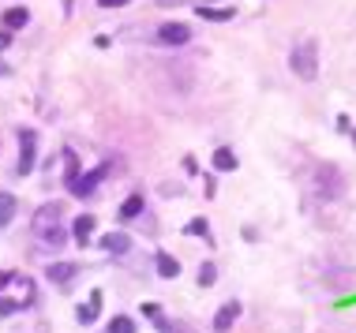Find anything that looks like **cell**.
<instances>
[{
	"mask_svg": "<svg viewBox=\"0 0 356 333\" xmlns=\"http://www.w3.org/2000/svg\"><path fill=\"white\" fill-rule=\"evenodd\" d=\"M94 228H98V221H94V214H79L72 221V236H75V244L86 247L90 244V236H94Z\"/></svg>",
	"mask_w": 356,
	"mask_h": 333,
	"instance_id": "4fadbf2b",
	"label": "cell"
},
{
	"mask_svg": "<svg viewBox=\"0 0 356 333\" xmlns=\"http://www.w3.org/2000/svg\"><path fill=\"white\" fill-rule=\"evenodd\" d=\"M26 23H31V8H26V4H12L4 15H0V26H4L8 34H12V31H23Z\"/></svg>",
	"mask_w": 356,
	"mask_h": 333,
	"instance_id": "8fae6325",
	"label": "cell"
},
{
	"mask_svg": "<svg viewBox=\"0 0 356 333\" xmlns=\"http://www.w3.org/2000/svg\"><path fill=\"white\" fill-rule=\"evenodd\" d=\"M98 247L120 259V255H128V251H131V236H128V232H105L102 240H98Z\"/></svg>",
	"mask_w": 356,
	"mask_h": 333,
	"instance_id": "7c38bea8",
	"label": "cell"
},
{
	"mask_svg": "<svg viewBox=\"0 0 356 333\" xmlns=\"http://www.w3.org/2000/svg\"><path fill=\"white\" fill-rule=\"evenodd\" d=\"M83 173H79V154H75V150H64V184H75V180H79Z\"/></svg>",
	"mask_w": 356,
	"mask_h": 333,
	"instance_id": "ac0fdd59",
	"label": "cell"
},
{
	"mask_svg": "<svg viewBox=\"0 0 356 333\" xmlns=\"http://www.w3.org/2000/svg\"><path fill=\"white\" fill-rule=\"evenodd\" d=\"M315 191H319L323 198H341L345 195V184H349V180H345V173L338 165H334V161H323V165H315Z\"/></svg>",
	"mask_w": 356,
	"mask_h": 333,
	"instance_id": "7a4b0ae2",
	"label": "cell"
},
{
	"mask_svg": "<svg viewBox=\"0 0 356 333\" xmlns=\"http://www.w3.org/2000/svg\"><path fill=\"white\" fill-rule=\"evenodd\" d=\"M143 214H147V198H143L139 191L124 198V203H120V210H117L120 221H136V217H143Z\"/></svg>",
	"mask_w": 356,
	"mask_h": 333,
	"instance_id": "5bb4252c",
	"label": "cell"
},
{
	"mask_svg": "<svg viewBox=\"0 0 356 333\" xmlns=\"http://www.w3.org/2000/svg\"><path fill=\"white\" fill-rule=\"evenodd\" d=\"M75 273H79L75 262H53L49 270H45V278H49V284H56V289H68V284L75 281Z\"/></svg>",
	"mask_w": 356,
	"mask_h": 333,
	"instance_id": "30bf717a",
	"label": "cell"
},
{
	"mask_svg": "<svg viewBox=\"0 0 356 333\" xmlns=\"http://www.w3.org/2000/svg\"><path fill=\"white\" fill-rule=\"evenodd\" d=\"M154 326H158V333H191V326H184V322H169V318H154Z\"/></svg>",
	"mask_w": 356,
	"mask_h": 333,
	"instance_id": "603a6c76",
	"label": "cell"
},
{
	"mask_svg": "<svg viewBox=\"0 0 356 333\" xmlns=\"http://www.w3.org/2000/svg\"><path fill=\"white\" fill-rule=\"evenodd\" d=\"M34 165H38V131L19 128V165H15V173L19 176H31Z\"/></svg>",
	"mask_w": 356,
	"mask_h": 333,
	"instance_id": "3957f363",
	"label": "cell"
},
{
	"mask_svg": "<svg viewBox=\"0 0 356 333\" xmlns=\"http://www.w3.org/2000/svg\"><path fill=\"white\" fill-rule=\"evenodd\" d=\"M26 307H34L31 300H12V296H0V318H8V315H23Z\"/></svg>",
	"mask_w": 356,
	"mask_h": 333,
	"instance_id": "d6986e66",
	"label": "cell"
},
{
	"mask_svg": "<svg viewBox=\"0 0 356 333\" xmlns=\"http://www.w3.org/2000/svg\"><path fill=\"white\" fill-rule=\"evenodd\" d=\"M19 214V198L12 191H0V228H8Z\"/></svg>",
	"mask_w": 356,
	"mask_h": 333,
	"instance_id": "e0dca14e",
	"label": "cell"
},
{
	"mask_svg": "<svg viewBox=\"0 0 356 333\" xmlns=\"http://www.w3.org/2000/svg\"><path fill=\"white\" fill-rule=\"evenodd\" d=\"M42 240H45V247H53V251H56V247L68 244V232H64V225H60V228H53V232H45Z\"/></svg>",
	"mask_w": 356,
	"mask_h": 333,
	"instance_id": "cb8c5ba5",
	"label": "cell"
},
{
	"mask_svg": "<svg viewBox=\"0 0 356 333\" xmlns=\"http://www.w3.org/2000/svg\"><path fill=\"white\" fill-rule=\"evenodd\" d=\"M72 8H75V4H72V0H64V15H72Z\"/></svg>",
	"mask_w": 356,
	"mask_h": 333,
	"instance_id": "83f0119b",
	"label": "cell"
},
{
	"mask_svg": "<svg viewBox=\"0 0 356 333\" xmlns=\"http://www.w3.org/2000/svg\"><path fill=\"white\" fill-rule=\"evenodd\" d=\"M214 281H218V266L214 262H203V266H199V289H210Z\"/></svg>",
	"mask_w": 356,
	"mask_h": 333,
	"instance_id": "7402d4cb",
	"label": "cell"
},
{
	"mask_svg": "<svg viewBox=\"0 0 356 333\" xmlns=\"http://www.w3.org/2000/svg\"><path fill=\"white\" fill-rule=\"evenodd\" d=\"M210 165H214L218 173H233V169L240 165V157L233 154V146H218L214 157H210Z\"/></svg>",
	"mask_w": 356,
	"mask_h": 333,
	"instance_id": "9a60e30c",
	"label": "cell"
},
{
	"mask_svg": "<svg viewBox=\"0 0 356 333\" xmlns=\"http://www.w3.org/2000/svg\"><path fill=\"white\" fill-rule=\"evenodd\" d=\"M240 315H244V303H236V300L221 303L218 315H214V333H233V326L240 322Z\"/></svg>",
	"mask_w": 356,
	"mask_h": 333,
	"instance_id": "52a82bcc",
	"label": "cell"
},
{
	"mask_svg": "<svg viewBox=\"0 0 356 333\" xmlns=\"http://www.w3.org/2000/svg\"><path fill=\"white\" fill-rule=\"evenodd\" d=\"M102 8H124V4H131V0H98Z\"/></svg>",
	"mask_w": 356,
	"mask_h": 333,
	"instance_id": "4316f807",
	"label": "cell"
},
{
	"mask_svg": "<svg viewBox=\"0 0 356 333\" xmlns=\"http://www.w3.org/2000/svg\"><path fill=\"white\" fill-rule=\"evenodd\" d=\"M60 214H64V206L60 203H45V206H38V214H34V236H45V232H53V228H60Z\"/></svg>",
	"mask_w": 356,
	"mask_h": 333,
	"instance_id": "5b68a950",
	"label": "cell"
},
{
	"mask_svg": "<svg viewBox=\"0 0 356 333\" xmlns=\"http://www.w3.org/2000/svg\"><path fill=\"white\" fill-rule=\"evenodd\" d=\"M105 333H139V326H136V318H128V315H113Z\"/></svg>",
	"mask_w": 356,
	"mask_h": 333,
	"instance_id": "ffe728a7",
	"label": "cell"
},
{
	"mask_svg": "<svg viewBox=\"0 0 356 333\" xmlns=\"http://www.w3.org/2000/svg\"><path fill=\"white\" fill-rule=\"evenodd\" d=\"M8 284H15V273L12 270H0V292H4Z\"/></svg>",
	"mask_w": 356,
	"mask_h": 333,
	"instance_id": "d4e9b609",
	"label": "cell"
},
{
	"mask_svg": "<svg viewBox=\"0 0 356 333\" xmlns=\"http://www.w3.org/2000/svg\"><path fill=\"white\" fill-rule=\"evenodd\" d=\"M154 266H158V278H165V281H177V273H180V262L172 259L169 251H158V255H154Z\"/></svg>",
	"mask_w": 356,
	"mask_h": 333,
	"instance_id": "2e32d148",
	"label": "cell"
},
{
	"mask_svg": "<svg viewBox=\"0 0 356 333\" xmlns=\"http://www.w3.org/2000/svg\"><path fill=\"white\" fill-rule=\"evenodd\" d=\"M158 45H188L191 42V26L188 23H161L158 34H154Z\"/></svg>",
	"mask_w": 356,
	"mask_h": 333,
	"instance_id": "8992f818",
	"label": "cell"
},
{
	"mask_svg": "<svg viewBox=\"0 0 356 333\" xmlns=\"http://www.w3.org/2000/svg\"><path fill=\"white\" fill-rule=\"evenodd\" d=\"M102 315V289H90V296H86V303H79L75 307V318H79V326H94Z\"/></svg>",
	"mask_w": 356,
	"mask_h": 333,
	"instance_id": "ba28073f",
	"label": "cell"
},
{
	"mask_svg": "<svg viewBox=\"0 0 356 333\" xmlns=\"http://www.w3.org/2000/svg\"><path fill=\"white\" fill-rule=\"evenodd\" d=\"M289 68H293V75L304 79V83L319 79V42H315V37L296 42L293 49H289Z\"/></svg>",
	"mask_w": 356,
	"mask_h": 333,
	"instance_id": "6da1fadb",
	"label": "cell"
},
{
	"mask_svg": "<svg viewBox=\"0 0 356 333\" xmlns=\"http://www.w3.org/2000/svg\"><path fill=\"white\" fill-rule=\"evenodd\" d=\"M109 169H113V165H109V161H102V165H94V169H86V173H83L79 180H75V184H72V187H68V195H72V198H90L94 191H98V184H102V180H105V176H109Z\"/></svg>",
	"mask_w": 356,
	"mask_h": 333,
	"instance_id": "277c9868",
	"label": "cell"
},
{
	"mask_svg": "<svg viewBox=\"0 0 356 333\" xmlns=\"http://www.w3.org/2000/svg\"><path fill=\"white\" fill-rule=\"evenodd\" d=\"M184 232H188V236H203V240H210V225H207V217H191V221L184 225Z\"/></svg>",
	"mask_w": 356,
	"mask_h": 333,
	"instance_id": "44dd1931",
	"label": "cell"
},
{
	"mask_svg": "<svg viewBox=\"0 0 356 333\" xmlns=\"http://www.w3.org/2000/svg\"><path fill=\"white\" fill-rule=\"evenodd\" d=\"M195 15L207 19V23H229V19H236V8L233 4H195Z\"/></svg>",
	"mask_w": 356,
	"mask_h": 333,
	"instance_id": "9c48e42d",
	"label": "cell"
},
{
	"mask_svg": "<svg viewBox=\"0 0 356 333\" xmlns=\"http://www.w3.org/2000/svg\"><path fill=\"white\" fill-rule=\"evenodd\" d=\"M143 315H147V318H158V315H161L158 303H143Z\"/></svg>",
	"mask_w": 356,
	"mask_h": 333,
	"instance_id": "484cf974",
	"label": "cell"
}]
</instances>
